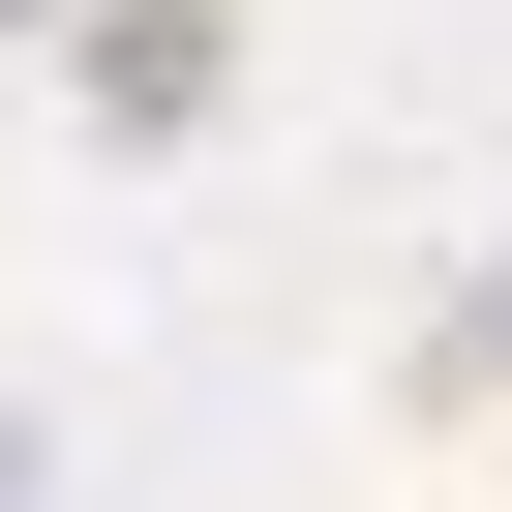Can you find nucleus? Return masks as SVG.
<instances>
[{
	"mask_svg": "<svg viewBox=\"0 0 512 512\" xmlns=\"http://www.w3.org/2000/svg\"><path fill=\"white\" fill-rule=\"evenodd\" d=\"M482 362H512V302H482Z\"/></svg>",
	"mask_w": 512,
	"mask_h": 512,
	"instance_id": "nucleus-1",
	"label": "nucleus"
}]
</instances>
